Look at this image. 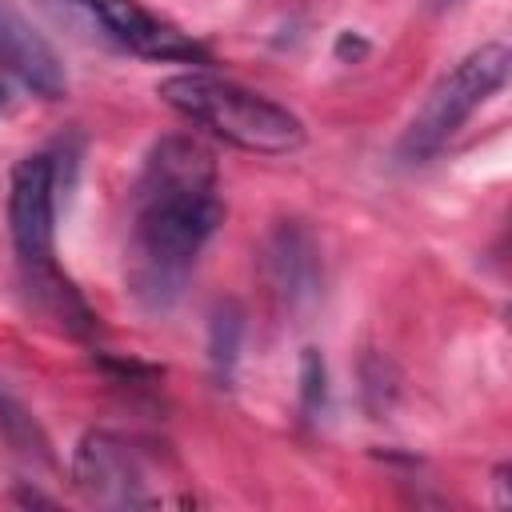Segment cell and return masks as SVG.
Listing matches in <instances>:
<instances>
[{
	"mask_svg": "<svg viewBox=\"0 0 512 512\" xmlns=\"http://www.w3.org/2000/svg\"><path fill=\"white\" fill-rule=\"evenodd\" d=\"M156 96L172 112H180L188 124L256 156H288L304 144V124L292 108L212 72L168 76L160 80Z\"/></svg>",
	"mask_w": 512,
	"mask_h": 512,
	"instance_id": "obj_3",
	"label": "cell"
},
{
	"mask_svg": "<svg viewBox=\"0 0 512 512\" xmlns=\"http://www.w3.org/2000/svg\"><path fill=\"white\" fill-rule=\"evenodd\" d=\"M216 160L192 136H164L148 148L132 192L128 236V288L132 296L164 312L180 300L204 244L224 224V200L216 192Z\"/></svg>",
	"mask_w": 512,
	"mask_h": 512,
	"instance_id": "obj_1",
	"label": "cell"
},
{
	"mask_svg": "<svg viewBox=\"0 0 512 512\" xmlns=\"http://www.w3.org/2000/svg\"><path fill=\"white\" fill-rule=\"evenodd\" d=\"M4 96H8V92H4V80H0V104H4Z\"/></svg>",
	"mask_w": 512,
	"mask_h": 512,
	"instance_id": "obj_14",
	"label": "cell"
},
{
	"mask_svg": "<svg viewBox=\"0 0 512 512\" xmlns=\"http://www.w3.org/2000/svg\"><path fill=\"white\" fill-rule=\"evenodd\" d=\"M52 12L84 24L96 40L144 56V60H164V64H208V48L180 32L172 20L156 16L140 0H44Z\"/></svg>",
	"mask_w": 512,
	"mask_h": 512,
	"instance_id": "obj_6",
	"label": "cell"
},
{
	"mask_svg": "<svg viewBox=\"0 0 512 512\" xmlns=\"http://www.w3.org/2000/svg\"><path fill=\"white\" fill-rule=\"evenodd\" d=\"M348 52H352V56H364V52H368V44H364L360 36L344 32V36H340V44H336V56H348Z\"/></svg>",
	"mask_w": 512,
	"mask_h": 512,
	"instance_id": "obj_12",
	"label": "cell"
},
{
	"mask_svg": "<svg viewBox=\"0 0 512 512\" xmlns=\"http://www.w3.org/2000/svg\"><path fill=\"white\" fill-rule=\"evenodd\" d=\"M268 276L272 284L296 304V300H308L320 284V252H316V240L308 228H300L296 220H284L272 228L268 236Z\"/></svg>",
	"mask_w": 512,
	"mask_h": 512,
	"instance_id": "obj_8",
	"label": "cell"
},
{
	"mask_svg": "<svg viewBox=\"0 0 512 512\" xmlns=\"http://www.w3.org/2000/svg\"><path fill=\"white\" fill-rule=\"evenodd\" d=\"M0 440L12 448V456H20L32 468H52V444L48 432L40 428V420L28 412V404L8 392V384L0 380Z\"/></svg>",
	"mask_w": 512,
	"mask_h": 512,
	"instance_id": "obj_9",
	"label": "cell"
},
{
	"mask_svg": "<svg viewBox=\"0 0 512 512\" xmlns=\"http://www.w3.org/2000/svg\"><path fill=\"white\" fill-rule=\"evenodd\" d=\"M508 64H512V52L500 40L472 48L448 76H440L432 84V92L424 96V104L408 120V128L396 144V156L404 164L432 160L464 128V120L508 80Z\"/></svg>",
	"mask_w": 512,
	"mask_h": 512,
	"instance_id": "obj_4",
	"label": "cell"
},
{
	"mask_svg": "<svg viewBox=\"0 0 512 512\" xmlns=\"http://www.w3.org/2000/svg\"><path fill=\"white\" fill-rule=\"evenodd\" d=\"M0 68L12 72L24 88H32L44 100H56L68 92V76L56 48L12 0H0Z\"/></svg>",
	"mask_w": 512,
	"mask_h": 512,
	"instance_id": "obj_7",
	"label": "cell"
},
{
	"mask_svg": "<svg viewBox=\"0 0 512 512\" xmlns=\"http://www.w3.org/2000/svg\"><path fill=\"white\" fill-rule=\"evenodd\" d=\"M324 400H328V368H324V356L316 348H304L300 352V412L308 420H316L324 412Z\"/></svg>",
	"mask_w": 512,
	"mask_h": 512,
	"instance_id": "obj_11",
	"label": "cell"
},
{
	"mask_svg": "<svg viewBox=\"0 0 512 512\" xmlns=\"http://www.w3.org/2000/svg\"><path fill=\"white\" fill-rule=\"evenodd\" d=\"M72 484L88 504L100 508H160L188 500L180 492H168V484L180 480H160L156 460L144 448L104 428L80 436L72 452Z\"/></svg>",
	"mask_w": 512,
	"mask_h": 512,
	"instance_id": "obj_5",
	"label": "cell"
},
{
	"mask_svg": "<svg viewBox=\"0 0 512 512\" xmlns=\"http://www.w3.org/2000/svg\"><path fill=\"white\" fill-rule=\"evenodd\" d=\"M432 8H452V4H460V0H428Z\"/></svg>",
	"mask_w": 512,
	"mask_h": 512,
	"instance_id": "obj_13",
	"label": "cell"
},
{
	"mask_svg": "<svg viewBox=\"0 0 512 512\" xmlns=\"http://www.w3.org/2000/svg\"><path fill=\"white\" fill-rule=\"evenodd\" d=\"M240 332H244L240 312L232 304L216 308L212 328H208V360H212L216 380H224V384L232 380V368H236V356H240Z\"/></svg>",
	"mask_w": 512,
	"mask_h": 512,
	"instance_id": "obj_10",
	"label": "cell"
},
{
	"mask_svg": "<svg viewBox=\"0 0 512 512\" xmlns=\"http://www.w3.org/2000/svg\"><path fill=\"white\" fill-rule=\"evenodd\" d=\"M8 232L12 252L32 300L60 320L68 332L84 336L96 328V312L76 292V284L56 264V164L44 152H32L12 164L8 176Z\"/></svg>",
	"mask_w": 512,
	"mask_h": 512,
	"instance_id": "obj_2",
	"label": "cell"
}]
</instances>
